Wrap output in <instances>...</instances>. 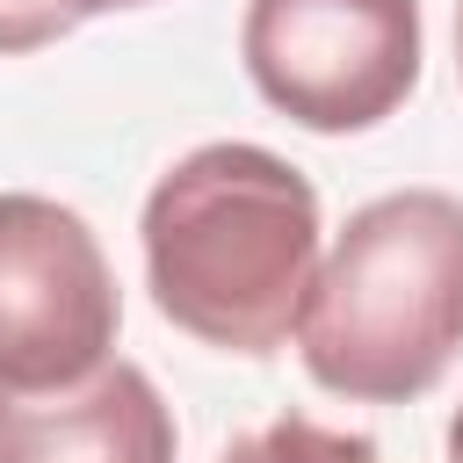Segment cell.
<instances>
[{"label": "cell", "mask_w": 463, "mask_h": 463, "mask_svg": "<svg viewBox=\"0 0 463 463\" xmlns=\"http://www.w3.org/2000/svg\"><path fill=\"white\" fill-rule=\"evenodd\" d=\"M246 80L318 137L376 130L420 87V0H246Z\"/></svg>", "instance_id": "3"}, {"label": "cell", "mask_w": 463, "mask_h": 463, "mask_svg": "<svg viewBox=\"0 0 463 463\" xmlns=\"http://www.w3.org/2000/svg\"><path fill=\"white\" fill-rule=\"evenodd\" d=\"M159 318L224 354H275L318 275V188L268 145H195L137 217Z\"/></svg>", "instance_id": "1"}, {"label": "cell", "mask_w": 463, "mask_h": 463, "mask_svg": "<svg viewBox=\"0 0 463 463\" xmlns=\"http://www.w3.org/2000/svg\"><path fill=\"white\" fill-rule=\"evenodd\" d=\"M0 463H174V412L137 362L65 391H0Z\"/></svg>", "instance_id": "5"}, {"label": "cell", "mask_w": 463, "mask_h": 463, "mask_svg": "<svg viewBox=\"0 0 463 463\" xmlns=\"http://www.w3.org/2000/svg\"><path fill=\"white\" fill-rule=\"evenodd\" d=\"M72 22H87V14H116V7H152V0H58Z\"/></svg>", "instance_id": "8"}, {"label": "cell", "mask_w": 463, "mask_h": 463, "mask_svg": "<svg viewBox=\"0 0 463 463\" xmlns=\"http://www.w3.org/2000/svg\"><path fill=\"white\" fill-rule=\"evenodd\" d=\"M463 347V195L398 188L362 203L311 275L297 354L318 391L405 405Z\"/></svg>", "instance_id": "2"}, {"label": "cell", "mask_w": 463, "mask_h": 463, "mask_svg": "<svg viewBox=\"0 0 463 463\" xmlns=\"http://www.w3.org/2000/svg\"><path fill=\"white\" fill-rule=\"evenodd\" d=\"M456 72H463V0H456Z\"/></svg>", "instance_id": "10"}, {"label": "cell", "mask_w": 463, "mask_h": 463, "mask_svg": "<svg viewBox=\"0 0 463 463\" xmlns=\"http://www.w3.org/2000/svg\"><path fill=\"white\" fill-rule=\"evenodd\" d=\"M123 297L94 224L51 195H0V391H65L116 347Z\"/></svg>", "instance_id": "4"}, {"label": "cell", "mask_w": 463, "mask_h": 463, "mask_svg": "<svg viewBox=\"0 0 463 463\" xmlns=\"http://www.w3.org/2000/svg\"><path fill=\"white\" fill-rule=\"evenodd\" d=\"M449 463H463V405H456V420H449Z\"/></svg>", "instance_id": "9"}, {"label": "cell", "mask_w": 463, "mask_h": 463, "mask_svg": "<svg viewBox=\"0 0 463 463\" xmlns=\"http://www.w3.org/2000/svg\"><path fill=\"white\" fill-rule=\"evenodd\" d=\"M65 29H72V14H65L58 0H0V58L43 51V43H58Z\"/></svg>", "instance_id": "7"}, {"label": "cell", "mask_w": 463, "mask_h": 463, "mask_svg": "<svg viewBox=\"0 0 463 463\" xmlns=\"http://www.w3.org/2000/svg\"><path fill=\"white\" fill-rule=\"evenodd\" d=\"M217 463H383L369 434H347V427H318L311 412H282L253 434H239Z\"/></svg>", "instance_id": "6"}]
</instances>
